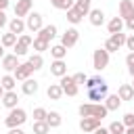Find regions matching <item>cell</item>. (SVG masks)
Returning a JSON list of instances; mask_svg holds the SVG:
<instances>
[{
	"instance_id": "1",
	"label": "cell",
	"mask_w": 134,
	"mask_h": 134,
	"mask_svg": "<svg viewBox=\"0 0 134 134\" xmlns=\"http://www.w3.org/2000/svg\"><path fill=\"white\" fill-rule=\"evenodd\" d=\"M25 121H27V113H25L21 107L10 109V113H8V115H6V119H4V124H6V128H8V130H10V128H21Z\"/></svg>"
},
{
	"instance_id": "2",
	"label": "cell",
	"mask_w": 134,
	"mask_h": 134,
	"mask_svg": "<svg viewBox=\"0 0 134 134\" xmlns=\"http://www.w3.org/2000/svg\"><path fill=\"white\" fill-rule=\"evenodd\" d=\"M126 38H128V36H126V34H121V31H119V34H111V36L107 38V42H105V46H103V48H105L109 54H111V52H117V50L126 44Z\"/></svg>"
},
{
	"instance_id": "3",
	"label": "cell",
	"mask_w": 134,
	"mask_h": 134,
	"mask_svg": "<svg viewBox=\"0 0 134 134\" xmlns=\"http://www.w3.org/2000/svg\"><path fill=\"white\" fill-rule=\"evenodd\" d=\"M107 65H109V52L105 48H96L94 54H92V67L96 71H103Z\"/></svg>"
},
{
	"instance_id": "4",
	"label": "cell",
	"mask_w": 134,
	"mask_h": 134,
	"mask_svg": "<svg viewBox=\"0 0 134 134\" xmlns=\"http://www.w3.org/2000/svg\"><path fill=\"white\" fill-rule=\"evenodd\" d=\"M77 40H80V31H77L75 27H69V29H65V34L61 36V44H63L65 48H71V46H75V44H77Z\"/></svg>"
},
{
	"instance_id": "5",
	"label": "cell",
	"mask_w": 134,
	"mask_h": 134,
	"mask_svg": "<svg viewBox=\"0 0 134 134\" xmlns=\"http://www.w3.org/2000/svg\"><path fill=\"white\" fill-rule=\"evenodd\" d=\"M107 96H109V86H107V82H103L100 86L88 90V98H90V100H105Z\"/></svg>"
},
{
	"instance_id": "6",
	"label": "cell",
	"mask_w": 134,
	"mask_h": 134,
	"mask_svg": "<svg viewBox=\"0 0 134 134\" xmlns=\"http://www.w3.org/2000/svg\"><path fill=\"white\" fill-rule=\"evenodd\" d=\"M59 84H61V88H63V94H67V96H75V94H77V84L73 82V77L63 75Z\"/></svg>"
},
{
	"instance_id": "7",
	"label": "cell",
	"mask_w": 134,
	"mask_h": 134,
	"mask_svg": "<svg viewBox=\"0 0 134 134\" xmlns=\"http://www.w3.org/2000/svg\"><path fill=\"white\" fill-rule=\"evenodd\" d=\"M25 25H27L29 31H40V29L44 27V25H42V15H40V13H29Z\"/></svg>"
},
{
	"instance_id": "8",
	"label": "cell",
	"mask_w": 134,
	"mask_h": 134,
	"mask_svg": "<svg viewBox=\"0 0 134 134\" xmlns=\"http://www.w3.org/2000/svg\"><path fill=\"white\" fill-rule=\"evenodd\" d=\"M31 4H34V0H17V4H15V17H27L29 13H31Z\"/></svg>"
},
{
	"instance_id": "9",
	"label": "cell",
	"mask_w": 134,
	"mask_h": 134,
	"mask_svg": "<svg viewBox=\"0 0 134 134\" xmlns=\"http://www.w3.org/2000/svg\"><path fill=\"white\" fill-rule=\"evenodd\" d=\"M34 71H36V69H34V67L29 65V61H27V63H21V65L15 69V73H13V75H15V80H23V82H25Z\"/></svg>"
},
{
	"instance_id": "10",
	"label": "cell",
	"mask_w": 134,
	"mask_h": 134,
	"mask_svg": "<svg viewBox=\"0 0 134 134\" xmlns=\"http://www.w3.org/2000/svg\"><path fill=\"white\" fill-rule=\"evenodd\" d=\"M96 128H100V119H96V117H82L80 119V130L82 132H94Z\"/></svg>"
},
{
	"instance_id": "11",
	"label": "cell",
	"mask_w": 134,
	"mask_h": 134,
	"mask_svg": "<svg viewBox=\"0 0 134 134\" xmlns=\"http://www.w3.org/2000/svg\"><path fill=\"white\" fill-rule=\"evenodd\" d=\"M19 65H21V63H19V57H17V54H6V57L2 59V69H4L6 73H10V71L15 73V69H17Z\"/></svg>"
},
{
	"instance_id": "12",
	"label": "cell",
	"mask_w": 134,
	"mask_h": 134,
	"mask_svg": "<svg viewBox=\"0 0 134 134\" xmlns=\"http://www.w3.org/2000/svg\"><path fill=\"white\" fill-rule=\"evenodd\" d=\"M25 27H27V25H25V21H23V19H19V17H15V19H10V21H8V31H10V34H15V36H21V34L25 31Z\"/></svg>"
},
{
	"instance_id": "13",
	"label": "cell",
	"mask_w": 134,
	"mask_h": 134,
	"mask_svg": "<svg viewBox=\"0 0 134 134\" xmlns=\"http://www.w3.org/2000/svg\"><path fill=\"white\" fill-rule=\"evenodd\" d=\"M50 73L57 75V77L67 75V63H65L63 59H61V61H52V63H50Z\"/></svg>"
},
{
	"instance_id": "14",
	"label": "cell",
	"mask_w": 134,
	"mask_h": 134,
	"mask_svg": "<svg viewBox=\"0 0 134 134\" xmlns=\"http://www.w3.org/2000/svg\"><path fill=\"white\" fill-rule=\"evenodd\" d=\"M134 15V4H132V0H121L119 2V17L126 21L128 17H132Z\"/></svg>"
},
{
	"instance_id": "15",
	"label": "cell",
	"mask_w": 134,
	"mask_h": 134,
	"mask_svg": "<svg viewBox=\"0 0 134 134\" xmlns=\"http://www.w3.org/2000/svg\"><path fill=\"white\" fill-rule=\"evenodd\" d=\"M88 17H90V25H94V27H98V25L105 23V13L100 8H92L88 13Z\"/></svg>"
},
{
	"instance_id": "16",
	"label": "cell",
	"mask_w": 134,
	"mask_h": 134,
	"mask_svg": "<svg viewBox=\"0 0 134 134\" xmlns=\"http://www.w3.org/2000/svg\"><path fill=\"white\" fill-rule=\"evenodd\" d=\"M17 103H19V96H17V92H15V90L4 92V96H2V105H4L6 109H15V107H17Z\"/></svg>"
},
{
	"instance_id": "17",
	"label": "cell",
	"mask_w": 134,
	"mask_h": 134,
	"mask_svg": "<svg viewBox=\"0 0 134 134\" xmlns=\"http://www.w3.org/2000/svg\"><path fill=\"white\" fill-rule=\"evenodd\" d=\"M21 92H23V94H27V96L36 94V92H38V82H36V80H31V77H27V80L21 84Z\"/></svg>"
},
{
	"instance_id": "18",
	"label": "cell",
	"mask_w": 134,
	"mask_h": 134,
	"mask_svg": "<svg viewBox=\"0 0 134 134\" xmlns=\"http://www.w3.org/2000/svg\"><path fill=\"white\" fill-rule=\"evenodd\" d=\"M117 96H119L121 100H132V98H134V88H132V84H121L119 90H117Z\"/></svg>"
},
{
	"instance_id": "19",
	"label": "cell",
	"mask_w": 134,
	"mask_h": 134,
	"mask_svg": "<svg viewBox=\"0 0 134 134\" xmlns=\"http://www.w3.org/2000/svg\"><path fill=\"white\" fill-rule=\"evenodd\" d=\"M124 27H126V23H124V19H121V17H113V19L109 21V25H107L109 34H119Z\"/></svg>"
},
{
	"instance_id": "20",
	"label": "cell",
	"mask_w": 134,
	"mask_h": 134,
	"mask_svg": "<svg viewBox=\"0 0 134 134\" xmlns=\"http://www.w3.org/2000/svg\"><path fill=\"white\" fill-rule=\"evenodd\" d=\"M54 36H57V27H54V25H44V27L38 31V38H42V40H46V42H50Z\"/></svg>"
},
{
	"instance_id": "21",
	"label": "cell",
	"mask_w": 134,
	"mask_h": 134,
	"mask_svg": "<svg viewBox=\"0 0 134 134\" xmlns=\"http://www.w3.org/2000/svg\"><path fill=\"white\" fill-rule=\"evenodd\" d=\"M105 107H107V111H117V109L121 107V98H119L117 94H109V96L105 98Z\"/></svg>"
},
{
	"instance_id": "22",
	"label": "cell",
	"mask_w": 134,
	"mask_h": 134,
	"mask_svg": "<svg viewBox=\"0 0 134 134\" xmlns=\"http://www.w3.org/2000/svg\"><path fill=\"white\" fill-rule=\"evenodd\" d=\"M0 86H2V88H4L6 92L15 90V86H17V80H15V75H10V73L2 75V77H0Z\"/></svg>"
},
{
	"instance_id": "23",
	"label": "cell",
	"mask_w": 134,
	"mask_h": 134,
	"mask_svg": "<svg viewBox=\"0 0 134 134\" xmlns=\"http://www.w3.org/2000/svg\"><path fill=\"white\" fill-rule=\"evenodd\" d=\"M46 96H48L50 100H59V98L63 96V88H61V84H50L48 90H46Z\"/></svg>"
},
{
	"instance_id": "24",
	"label": "cell",
	"mask_w": 134,
	"mask_h": 134,
	"mask_svg": "<svg viewBox=\"0 0 134 134\" xmlns=\"http://www.w3.org/2000/svg\"><path fill=\"white\" fill-rule=\"evenodd\" d=\"M61 121H63V117H61V113H57V111H50V113L46 115V124H48V128H59Z\"/></svg>"
},
{
	"instance_id": "25",
	"label": "cell",
	"mask_w": 134,
	"mask_h": 134,
	"mask_svg": "<svg viewBox=\"0 0 134 134\" xmlns=\"http://www.w3.org/2000/svg\"><path fill=\"white\" fill-rule=\"evenodd\" d=\"M50 54L54 57V61H61V59H65L67 48H65L63 44H54V46H50Z\"/></svg>"
},
{
	"instance_id": "26",
	"label": "cell",
	"mask_w": 134,
	"mask_h": 134,
	"mask_svg": "<svg viewBox=\"0 0 134 134\" xmlns=\"http://www.w3.org/2000/svg\"><path fill=\"white\" fill-rule=\"evenodd\" d=\"M73 6H75V8L86 17V15L92 10V0H75V4H73Z\"/></svg>"
},
{
	"instance_id": "27",
	"label": "cell",
	"mask_w": 134,
	"mask_h": 134,
	"mask_svg": "<svg viewBox=\"0 0 134 134\" xmlns=\"http://www.w3.org/2000/svg\"><path fill=\"white\" fill-rule=\"evenodd\" d=\"M82 19H84V15H82V13H80V10L75 8V6L67 10V21H69V23H73V25H77V23H80Z\"/></svg>"
},
{
	"instance_id": "28",
	"label": "cell",
	"mask_w": 134,
	"mask_h": 134,
	"mask_svg": "<svg viewBox=\"0 0 134 134\" xmlns=\"http://www.w3.org/2000/svg\"><path fill=\"white\" fill-rule=\"evenodd\" d=\"M17 40H19V36H15V34H2V40H0V44L4 46V48H8V46H15L17 44Z\"/></svg>"
},
{
	"instance_id": "29",
	"label": "cell",
	"mask_w": 134,
	"mask_h": 134,
	"mask_svg": "<svg viewBox=\"0 0 134 134\" xmlns=\"http://www.w3.org/2000/svg\"><path fill=\"white\" fill-rule=\"evenodd\" d=\"M31 46H34V50H36V52H40V54H42L44 50H48L50 42H46V40H42V38H38V36H36V38H34V44H31Z\"/></svg>"
},
{
	"instance_id": "30",
	"label": "cell",
	"mask_w": 134,
	"mask_h": 134,
	"mask_svg": "<svg viewBox=\"0 0 134 134\" xmlns=\"http://www.w3.org/2000/svg\"><path fill=\"white\" fill-rule=\"evenodd\" d=\"M50 4L54 6V8H59V10H69V8H73V0H50Z\"/></svg>"
},
{
	"instance_id": "31",
	"label": "cell",
	"mask_w": 134,
	"mask_h": 134,
	"mask_svg": "<svg viewBox=\"0 0 134 134\" xmlns=\"http://www.w3.org/2000/svg\"><path fill=\"white\" fill-rule=\"evenodd\" d=\"M107 107L105 105H94L92 103V117H96V119H103V117H107Z\"/></svg>"
},
{
	"instance_id": "32",
	"label": "cell",
	"mask_w": 134,
	"mask_h": 134,
	"mask_svg": "<svg viewBox=\"0 0 134 134\" xmlns=\"http://www.w3.org/2000/svg\"><path fill=\"white\" fill-rule=\"evenodd\" d=\"M29 65H31L34 69H42V67H44V59H42V54H40V52L31 54V57H29Z\"/></svg>"
},
{
	"instance_id": "33",
	"label": "cell",
	"mask_w": 134,
	"mask_h": 134,
	"mask_svg": "<svg viewBox=\"0 0 134 134\" xmlns=\"http://www.w3.org/2000/svg\"><path fill=\"white\" fill-rule=\"evenodd\" d=\"M34 134H48L50 132V128H48V124L46 121H34Z\"/></svg>"
},
{
	"instance_id": "34",
	"label": "cell",
	"mask_w": 134,
	"mask_h": 134,
	"mask_svg": "<svg viewBox=\"0 0 134 134\" xmlns=\"http://www.w3.org/2000/svg\"><path fill=\"white\" fill-rule=\"evenodd\" d=\"M109 132H111V134H126L124 121H111V124H109Z\"/></svg>"
},
{
	"instance_id": "35",
	"label": "cell",
	"mask_w": 134,
	"mask_h": 134,
	"mask_svg": "<svg viewBox=\"0 0 134 134\" xmlns=\"http://www.w3.org/2000/svg\"><path fill=\"white\" fill-rule=\"evenodd\" d=\"M77 113H80L82 117H92V103H84V105H80V107H77Z\"/></svg>"
},
{
	"instance_id": "36",
	"label": "cell",
	"mask_w": 134,
	"mask_h": 134,
	"mask_svg": "<svg viewBox=\"0 0 134 134\" xmlns=\"http://www.w3.org/2000/svg\"><path fill=\"white\" fill-rule=\"evenodd\" d=\"M46 115H48L46 109H42V107L34 109V121H46Z\"/></svg>"
},
{
	"instance_id": "37",
	"label": "cell",
	"mask_w": 134,
	"mask_h": 134,
	"mask_svg": "<svg viewBox=\"0 0 134 134\" xmlns=\"http://www.w3.org/2000/svg\"><path fill=\"white\" fill-rule=\"evenodd\" d=\"M103 82H105V80H103V77H98V75H96V77H88V82H86V88H88V90H92V88L100 86Z\"/></svg>"
},
{
	"instance_id": "38",
	"label": "cell",
	"mask_w": 134,
	"mask_h": 134,
	"mask_svg": "<svg viewBox=\"0 0 134 134\" xmlns=\"http://www.w3.org/2000/svg\"><path fill=\"white\" fill-rule=\"evenodd\" d=\"M13 48H15V54H17V57H23V54L27 52V48H29V46H25V44H21V42H17V44H15Z\"/></svg>"
},
{
	"instance_id": "39",
	"label": "cell",
	"mask_w": 134,
	"mask_h": 134,
	"mask_svg": "<svg viewBox=\"0 0 134 134\" xmlns=\"http://www.w3.org/2000/svg\"><path fill=\"white\" fill-rule=\"evenodd\" d=\"M17 42H21V44H25V46H31V44H34V38H31V36H27V34H21Z\"/></svg>"
},
{
	"instance_id": "40",
	"label": "cell",
	"mask_w": 134,
	"mask_h": 134,
	"mask_svg": "<svg viewBox=\"0 0 134 134\" xmlns=\"http://www.w3.org/2000/svg\"><path fill=\"white\" fill-rule=\"evenodd\" d=\"M73 82H75L77 86H80V84H86V82H88V75L80 71V73H75V75H73Z\"/></svg>"
},
{
	"instance_id": "41",
	"label": "cell",
	"mask_w": 134,
	"mask_h": 134,
	"mask_svg": "<svg viewBox=\"0 0 134 134\" xmlns=\"http://www.w3.org/2000/svg\"><path fill=\"white\" fill-rule=\"evenodd\" d=\"M121 121H124V126H126V128H132V126H134V113H126Z\"/></svg>"
},
{
	"instance_id": "42",
	"label": "cell",
	"mask_w": 134,
	"mask_h": 134,
	"mask_svg": "<svg viewBox=\"0 0 134 134\" xmlns=\"http://www.w3.org/2000/svg\"><path fill=\"white\" fill-rule=\"evenodd\" d=\"M126 46H128V50H130V52H134V34L126 38Z\"/></svg>"
},
{
	"instance_id": "43",
	"label": "cell",
	"mask_w": 134,
	"mask_h": 134,
	"mask_svg": "<svg viewBox=\"0 0 134 134\" xmlns=\"http://www.w3.org/2000/svg\"><path fill=\"white\" fill-rule=\"evenodd\" d=\"M124 23H126V27H128L130 31H134V15H132V17H128Z\"/></svg>"
},
{
	"instance_id": "44",
	"label": "cell",
	"mask_w": 134,
	"mask_h": 134,
	"mask_svg": "<svg viewBox=\"0 0 134 134\" xmlns=\"http://www.w3.org/2000/svg\"><path fill=\"white\" fill-rule=\"evenodd\" d=\"M6 23H8V19H6V15H4V10H0V29H2V27H4Z\"/></svg>"
},
{
	"instance_id": "45",
	"label": "cell",
	"mask_w": 134,
	"mask_h": 134,
	"mask_svg": "<svg viewBox=\"0 0 134 134\" xmlns=\"http://www.w3.org/2000/svg\"><path fill=\"white\" fill-rule=\"evenodd\" d=\"M126 65H134V52H128V57H126Z\"/></svg>"
},
{
	"instance_id": "46",
	"label": "cell",
	"mask_w": 134,
	"mask_h": 134,
	"mask_svg": "<svg viewBox=\"0 0 134 134\" xmlns=\"http://www.w3.org/2000/svg\"><path fill=\"white\" fill-rule=\"evenodd\" d=\"M94 134H111V132H109V128H96Z\"/></svg>"
},
{
	"instance_id": "47",
	"label": "cell",
	"mask_w": 134,
	"mask_h": 134,
	"mask_svg": "<svg viewBox=\"0 0 134 134\" xmlns=\"http://www.w3.org/2000/svg\"><path fill=\"white\" fill-rule=\"evenodd\" d=\"M8 134H25V132H23L21 128H10V130H8Z\"/></svg>"
},
{
	"instance_id": "48",
	"label": "cell",
	"mask_w": 134,
	"mask_h": 134,
	"mask_svg": "<svg viewBox=\"0 0 134 134\" xmlns=\"http://www.w3.org/2000/svg\"><path fill=\"white\" fill-rule=\"evenodd\" d=\"M8 6V0H0V10H4Z\"/></svg>"
},
{
	"instance_id": "49",
	"label": "cell",
	"mask_w": 134,
	"mask_h": 134,
	"mask_svg": "<svg viewBox=\"0 0 134 134\" xmlns=\"http://www.w3.org/2000/svg\"><path fill=\"white\" fill-rule=\"evenodd\" d=\"M4 57H6V54H4V46L0 44V59H4Z\"/></svg>"
},
{
	"instance_id": "50",
	"label": "cell",
	"mask_w": 134,
	"mask_h": 134,
	"mask_svg": "<svg viewBox=\"0 0 134 134\" xmlns=\"http://www.w3.org/2000/svg\"><path fill=\"white\" fill-rule=\"evenodd\" d=\"M128 71H130V75L134 77V65H128Z\"/></svg>"
},
{
	"instance_id": "51",
	"label": "cell",
	"mask_w": 134,
	"mask_h": 134,
	"mask_svg": "<svg viewBox=\"0 0 134 134\" xmlns=\"http://www.w3.org/2000/svg\"><path fill=\"white\" fill-rule=\"evenodd\" d=\"M126 134H134V126L132 128H126Z\"/></svg>"
},
{
	"instance_id": "52",
	"label": "cell",
	"mask_w": 134,
	"mask_h": 134,
	"mask_svg": "<svg viewBox=\"0 0 134 134\" xmlns=\"http://www.w3.org/2000/svg\"><path fill=\"white\" fill-rule=\"evenodd\" d=\"M4 92H6V90H4L2 86H0V100H2V96H4Z\"/></svg>"
},
{
	"instance_id": "53",
	"label": "cell",
	"mask_w": 134,
	"mask_h": 134,
	"mask_svg": "<svg viewBox=\"0 0 134 134\" xmlns=\"http://www.w3.org/2000/svg\"><path fill=\"white\" fill-rule=\"evenodd\" d=\"M132 88H134V82H132Z\"/></svg>"
},
{
	"instance_id": "54",
	"label": "cell",
	"mask_w": 134,
	"mask_h": 134,
	"mask_svg": "<svg viewBox=\"0 0 134 134\" xmlns=\"http://www.w3.org/2000/svg\"><path fill=\"white\" fill-rule=\"evenodd\" d=\"M132 4H134V0H132Z\"/></svg>"
}]
</instances>
